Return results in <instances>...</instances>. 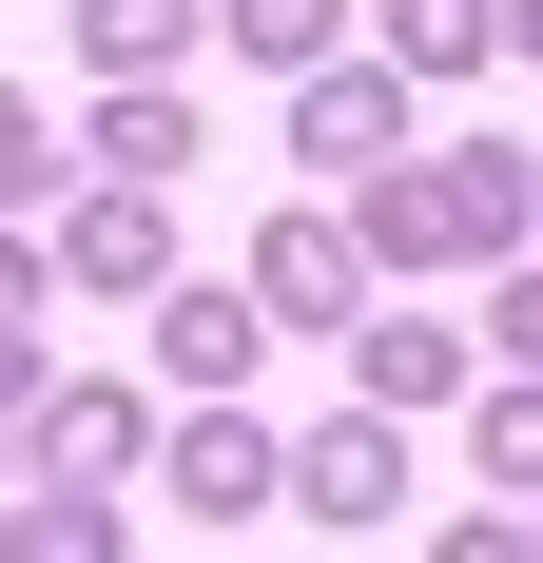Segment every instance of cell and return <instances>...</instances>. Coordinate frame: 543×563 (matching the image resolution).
Here are the masks:
<instances>
[{"mask_svg": "<svg viewBox=\"0 0 543 563\" xmlns=\"http://www.w3.org/2000/svg\"><path fill=\"white\" fill-rule=\"evenodd\" d=\"M388 40H408V58H466V40H486V0H388Z\"/></svg>", "mask_w": 543, "mask_h": 563, "instance_id": "obj_4", "label": "cell"}, {"mask_svg": "<svg viewBox=\"0 0 543 563\" xmlns=\"http://www.w3.org/2000/svg\"><path fill=\"white\" fill-rule=\"evenodd\" d=\"M311 506H330V525H369V506H388V448H369V428H330V448H311Z\"/></svg>", "mask_w": 543, "mask_h": 563, "instance_id": "obj_2", "label": "cell"}, {"mask_svg": "<svg viewBox=\"0 0 543 563\" xmlns=\"http://www.w3.org/2000/svg\"><path fill=\"white\" fill-rule=\"evenodd\" d=\"M0 175H20V117H0Z\"/></svg>", "mask_w": 543, "mask_h": 563, "instance_id": "obj_6", "label": "cell"}, {"mask_svg": "<svg viewBox=\"0 0 543 563\" xmlns=\"http://www.w3.org/2000/svg\"><path fill=\"white\" fill-rule=\"evenodd\" d=\"M233 40H253V58H311V40H330V0H233Z\"/></svg>", "mask_w": 543, "mask_h": 563, "instance_id": "obj_5", "label": "cell"}, {"mask_svg": "<svg viewBox=\"0 0 543 563\" xmlns=\"http://www.w3.org/2000/svg\"><path fill=\"white\" fill-rule=\"evenodd\" d=\"M505 175H524V156H446V195H408V233H446V253H486V233L524 214Z\"/></svg>", "mask_w": 543, "mask_h": 563, "instance_id": "obj_1", "label": "cell"}, {"mask_svg": "<svg viewBox=\"0 0 543 563\" xmlns=\"http://www.w3.org/2000/svg\"><path fill=\"white\" fill-rule=\"evenodd\" d=\"M175 20H195V0H78V40H98V58H156Z\"/></svg>", "mask_w": 543, "mask_h": 563, "instance_id": "obj_3", "label": "cell"}]
</instances>
